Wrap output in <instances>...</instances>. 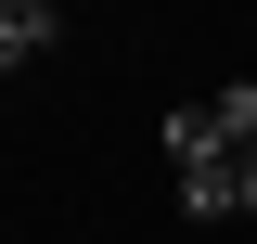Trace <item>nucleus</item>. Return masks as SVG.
<instances>
[{"instance_id":"1","label":"nucleus","mask_w":257,"mask_h":244,"mask_svg":"<svg viewBox=\"0 0 257 244\" xmlns=\"http://www.w3.org/2000/svg\"><path fill=\"white\" fill-rule=\"evenodd\" d=\"M155 142H167V167H244V154L219 142V116H206V103H167V129H155Z\"/></svg>"},{"instance_id":"2","label":"nucleus","mask_w":257,"mask_h":244,"mask_svg":"<svg viewBox=\"0 0 257 244\" xmlns=\"http://www.w3.org/2000/svg\"><path fill=\"white\" fill-rule=\"evenodd\" d=\"M52 39H64V13H52V0H0V77H13V64H39Z\"/></svg>"},{"instance_id":"3","label":"nucleus","mask_w":257,"mask_h":244,"mask_svg":"<svg viewBox=\"0 0 257 244\" xmlns=\"http://www.w3.org/2000/svg\"><path fill=\"white\" fill-rule=\"evenodd\" d=\"M180 218H244V167H180Z\"/></svg>"},{"instance_id":"4","label":"nucleus","mask_w":257,"mask_h":244,"mask_svg":"<svg viewBox=\"0 0 257 244\" xmlns=\"http://www.w3.org/2000/svg\"><path fill=\"white\" fill-rule=\"evenodd\" d=\"M206 116H219L231 154H257V77H231V90H206Z\"/></svg>"},{"instance_id":"5","label":"nucleus","mask_w":257,"mask_h":244,"mask_svg":"<svg viewBox=\"0 0 257 244\" xmlns=\"http://www.w3.org/2000/svg\"><path fill=\"white\" fill-rule=\"evenodd\" d=\"M244 218H257V154H244Z\"/></svg>"}]
</instances>
